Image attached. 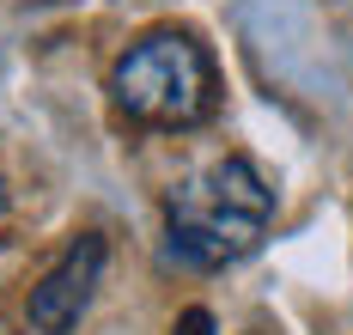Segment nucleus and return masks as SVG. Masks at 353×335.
Instances as JSON below:
<instances>
[{
	"mask_svg": "<svg viewBox=\"0 0 353 335\" xmlns=\"http://www.w3.org/2000/svg\"><path fill=\"white\" fill-rule=\"evenodd\" d=\"M268 214H274V189L262 183V171L244 152H225L208 171H195L183 189H171V201H165L171 256L189 268H225L262 244Z\"/></svg>",
	"mask_w": 353,
	"mask_h": 335,
	"instance_id": "1",
	"label": "nucleus"
},
{
	"mask_svg": "<svg viewBox=\"0 0 353 335\" xmlns=\"http://www.w3.org/2000/svg\"><path fill=\"white\" fill-rule=\"evenodd\" d=\"M110 98L128 122L195 128L213 116V61L189 31H146L110 68Z\"/></svg>",
	"mask_w": 353,
	"mask_h": 335,
	"instance_id": "2",
	"label": "nucleus"
},
{
	"mask_svg": "<svg viewBox=\"0 0 353 335\" xmlns=\"http://www.w3.org/2000/svg\"><path fill=\"white\" fill-rule=\"evenodd\" d=\"M98 281H104V238L98 232H79L68 250H61V262L25 298L31 329L37 335H73L79 317H85V305H92V293H98Z\"/></svg>",
	"mask_w": 353,
	"mask_h": 335,
	"instance_id": "3",
	"label": "nucleus"
},
{
	"mask_svg": "<svg viewBox=\"0 0 353 335\" xmlns=\"http://www.w3.org/2000/svg\"><path fill=\"white\" fill-rule=\"evenodd\" d=\"M171 335H213V317L201 311V305H189V311L176 317V329H171Z\"/></svg>",
	"mask_w": 353,
	"mask_h": 335,
	"instance_id": "4",
	"label": "nucleus"
},
{
	"mask_svg": "<svg viewBox=\"0 0 353 335\" xmlns=\"http://www.w3.org/2000/svg\"><path fill=\"white\" fill-rule=\"evenodd\" d=\"M0 207H6V177H0Z\"/></svg>",
	"mask_w": 353,
	"mask_h": 335,
	"instance_id": "5",
	"label": "nucleus"
}]
</instances>
